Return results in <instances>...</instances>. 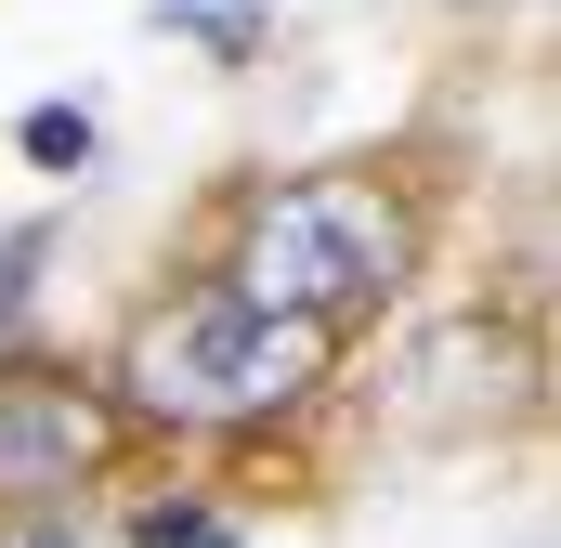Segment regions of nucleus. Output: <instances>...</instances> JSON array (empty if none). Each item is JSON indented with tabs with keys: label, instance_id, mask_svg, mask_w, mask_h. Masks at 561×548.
Here are the masks:
<instances>
[{
	"label": "nucleus",
	"instance_id": "f257e3e1",
	"mask_svg": "<svg viewBox=\"0 0 561 548\" xmlns=\"http://www.w3.org/2000/svg\"><path fill=\"white\" fill-rule=\"evenodd\" d=\"M419 274V209L379 183V170H300V183H262L236 209V249H222V300L249 313H300V327H353L379 313L392 287Z\"/></svg>",
	"mask_w": 561,
	"mask_h": 548
},
{
	"label": "nucleus",
	"instance_id": "f03ea898",
	"mask_svg": "<svg viewBox=\"0 0 561 548\" xmlns=\"http://www.w3.org/2000/svg\"><path fill=\"white\" fill-rule=\"evenodd\" d=\"M327 327H300V313H249V300H222V287H196V300H170V313H144L131 327V418H170V431H249V418H287L313 379H327Z\"/></svg>",
	"mask_w": 561,
	"mask_h": 548
},
{
	"label": "nucleus",
	"instance_id": "7ed1b4c3",
	"mask_svg": "<svg viewBox=\"0 0 561 548\" xmlns=\"http://www.w3.org/2000/svg\"><path fill=\"white\" fill-rule=\"evenodd\" d=\"M131 406L92 392L79 366H0V523L26 510H79V483H105Z\"/></svg>",
	"mask_w": 561,
	"mask_h": 548
},
{
	"label": "nucleus",
	"instance_id": "20e7f679",
	"mask_svg": "<svg viewBox=\"0 0 561 548\" xmlns=\"http://www.w3.org/2000/svg\"><path fill=\"white\" fill-rule=\"evenodd\" d=\"M510 353H523V340H496L483 313H457L444 340H419V366H405V379H431V392H405V418H419V431H470V418L523 406L536 366H510Z\"/></svg>",
	"mask_w": 561,
	"mask_h": 548
},
{
	"label": "nucleus",
	"instance_id": "39448f33",
	"mask_svg": "<svg viewBox=\"0 0 561 548\" xmlns=\"http://www.w3.org/2000/svg\"><path fill=\"white\" fill-rule=\"evenodd\" d=\"M13 144H26V170H53V183H79V170H92V105H26V118H13Z\"/></svg>",
	"mask_w": 561,
	"mask_h": 548
},
{
	"label": "nucleus",
	"instance_id": "423d86ee",
	"mask_svg": "<svg viewBox=\"0 0 561 548\" xmlns=\"http://www.w3.org/2000/svg\"><path fill=\"white\" fill-rule=\"evenodd\" d=\"M170 39H209V53H249L262 39V0H157Z\"/></svg>",
	"mask_w": 561,
	"mask_h": 548
},
{
	"label": "nucleus",
	"instance_id": "0eeeda50",
	"mask_svg": "<svg viewBox=\"0 0 561 548\" xmlns=\"http://www.w3.org/2000/svg\"><path fill=\"white\" fill-rule=\"evenodd\" d=\"M39 262H53V222H13V236H0V327L26 313V287H39Z\"/></svg>",
	"mask_w": 561,
	"mask_h": 548
},
{
	"label": "nucleus",
	"instance_id": "6e6552de",
	"mask_svg": "<svg viewBox=\"0 0 561 548\" xmlns=\"http://www.w3.org/2000/svg\"><path fill=\"white\" fill-rule=\"evenodd\" d=\"M131 548H236V523H209V510H144Z\"/></svg>",
	"mask_w": 561,
	"mask_h": 548
},
{
	"label": "nucleus",
	"instance_id": "1a4fd4ad",
	"mask_svg": "<svg viewBox=\"0 0 561 548\" xmlns=\"http://www.w3.org/2000/svg\"><path fill=\"white\" fill-rule=\"evenodd\" d=\"M0 548H118V536H105V523H79V510H26Z\"/></svg>",
	"mask_w": 561,
	"mask_h": 548
}]
</instances>
